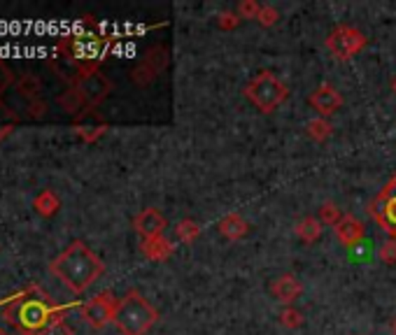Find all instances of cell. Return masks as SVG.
I'll list each match as a JSON object with an SVG mask.
<instances>
[{"instance_id":"6da1fadb","label":"cell","mask_w":396,"mask_h":335,"mask_svg":"<svg viewBox=\"0 0 396 335\" xmlns=\"http://www.w3.org/2000/svg\"><path fill=\"white\" fill-rule=\"evenodd\" d=\"M66 310L51 303L49 296H44L40 291H28L19 293L5 305V322L12 324L21 335H35L44 329H49L51 324L66 322L63 319Z\"/></svg>"},{"instance_id":"7a4b0ae2","label":"cell","mask_w":396,"mask_h":335,"mask_svg":"<svg viewBox=\"0 0 396 335\" xmlns=\"http://www.w3.org/2000/svg\"><path fill=\"white\" fill-rule=\"evenodd\" d=\"M49 270L70 289L73 293H85L105 272V263L94 249H89L82 240L70 242L61 254L51 261Z\"/></svg>"},{"instance_id":"3957f363","label":"cell","mask_w":396,"mask_h":335,"mask_svg":"<svg viewBox=\"0 0 396 335\" xmlns=\"http://www.w3.org/2000/svg\"><path fill=\"white\" fill-rule=\"evenodd\" d=\"M159 312L140 291H128L119 298L114 326L121 335H147V331L156 324Z\"/></svg>"},{"instance_id":"277c9868","label":"cell","mask_w":396,"mask_h":335,"mask_svg":"<svg viewBox=\"0 0 396 335\" xmlns=\"http://www.w3.org/2000/svg\"><path fill=\"white\" fill-rule=\"evenodd\" d=\"M287 94H289L287 84L283 80H278L276 72H271V70L256 72L245 87L247 101L264 114L276 112L280 105L287 101Z\"/></svg>"},{"instance_id":"5b68a950","label":"cell","mask_w":396,"mask_h":335,"mask_svg":"<svg viewBox=\"0 0 396 335\" xmlns=\"http://www.w3.org/2000/svg\"><path fill=\"white\" fill-rule=\"evenodd\" d=\"M369 44V37L361 33L359 28L340 24L336 26L326 37V49L331 51L338 61H349L357 54H361Z\"/></svg>"},{"instance_id":"8992f818","label":"cell","mask_w":396,"mask_h":335,"mask_svg":"<svg viewBox=\"0 0 396 335\" xmlns=\"http://www.w3.org/2000/svg\"><path fill=\"white\" fill-rule=\"evenodd\" d=\"M117 305H119V301L114 298V293L103 291V293H98L96 298H91L82 305V319H85L89 326H94V329H105L108 324H114Z\"/></svg>"},{"instance_id":"52a82bcc","label":"cell","mask_w":396,"mask_h":335,"mask_svg":"<svg viewBox=\"0 0 396 335\" xmlns=\"http://www.w3.org/2000/svg\"><path fill=\"white\" fill-rule=\"evenodd\" d=\"M73 89L80 94L87 108H96V105H101L105 98H108V94L112 91V84L108 77H103L101 72H89V75L75 77Z\"/></svg>"},{"instance_id":"ba28073f","label":"cell","mask_w":396,"mask_h":335,"mask_svg":"<svg viewBox=\"0 0 396 335\" xmlns=\"http://www.w3.org/2000/svg\"><path fill=\"white\" fill-rule=\"evenodd\" d=\"M308 103H310V108L319 112L317 117H331V114H336L340 110V105H342V96H340V91L333 87V84L329 82H324V84H319V87L312 91L310 98H308Z\"/></svg>"},{"instance_id":"9c48e42d","label":"cell","mask_w":396,"mask_h":335,"mask_svg":"<svg viewBox=\"0 0 396 335\" xmlns=\"http://www.w3.org/2000/svg\"><path fill=\"white\" fill-rule=\"evenodd\" d=\"M333 231H336V238H338L340 245L347 247V249L361 245L364 238H366V224L354 215H342V219Z\"/></svg>"},{"instance_id":"30bf717a","label":"cell","mask_w":396,"mask_h":335,"mask_svg":"<svg viewBox=\"0 0 396 335\" xmlns=\"http://www.w3.org/2000/svg\"><path fill=\"white\" fill-rule=\"evenodd\" d=\"M135 231H138V235L142 240H154V238H161L166 226H168V222H166V217L159 212L156 208H144L138 217H135Z\"/></svg>"},{"instance_id":"8fae6325","label":"cell","mask_w":396,"mask_h":335,"mask_svg":"<svg viewBox=\"0 0 396 335\" xmlns=\"http://www.w3.org/2000/svg\"><path fill=\"white\" fill-rule=\"evenodd\" d=\"M271 293H273V298L285 303V305H294L296 298L303 293V286L299 279L287 272V275H280L271 282Z\"/></svg>"},{"instance_id":"7c38bea8","label":"cell","mask_w":396,"mask_h":335,"mask_svg":"<svg viewBox=\"0 0 396 335\" xmlns=\"http://www.w3.org/2000/svg\"><path fill=\"white\" fill-rule=\"evenodd\" d=\"M217 231L222 233L226 240L238 242V240H242L249 233V224L245 222V217H240V215H235V212H231V215H224L217 222Z\"/></svg>"},{"instance_id":"4fadbf2b","label":"cell","mask_w":396,"mask_h":335,"mask_svg":"<svg viewBox=\"0 0 396 335\" xmlns=\"http://www.w3.org/2000/svg\"><path fill=\"white\" fill-rule=\"evenodd\" d=\"M294 233H296V238H299L301 242L312 245V242H317L319 238H322L324 224L319 222V217H303V219H299V222H296Z\"/></svg>"},{"instance_id":"5bb4252c","label":"cell","mask_w":396,"mask_h":335,"mask_svg":"<svg viewBox=\"0 0 396 335\" xmlns=\"http://www.w3.org/2000/svg\"><path fill=\"white\" fill-rule=\"evenodd\" d=\"M173 245L166 238H154V240H142L140 251L144 258H149V261H166L171 254H173Z\"/></svg>"},{"instance_id":"9a60e30c","label":"cell","mask_w":396,"mask_h":335,"mask_svg":"<svg viewBox=\"0 0 396 335\" xmlns=\"http://www.w3.org/2000/svg\"><path fill=\"white\" fill-rule=\"evenodd\" d=\"M33 208H35V212H37L40 217L49 219V217H54L56 212L61 210V201H58V196H56L54 191L44 189V191H40V194L35 196Z\"/></svg>"},{"instance_id":"2e32d148","label":"cell","mask_w":396,"mask_h":335,"mask_svg":"<svg viewBox=\"0 0 396 335\" xmlns=\"http://www.w3.org/2000/svg\"><path fill=\"white\" fill-rule=\"evenodd\" d=\"M306 133L310 140L315 142H326L333 135V126L326 121L324 117H312L308 124H306Z\"/></svg>"},{"instance_id":"e0dca14e","label":"cell","mask_w":396,"mask_h":335,"mask_svg":"<svg viewBox=\"0 0 396 335\" xmlns=\"http://www.w3.org/2000/svg\"><path fill=\"white\" fill-rule=\"evenodd\" d=\"M175 235H178L185 245H192V242L198 240V235H201V226H198L194 219H182L178 228H175Z\"/></svg>"},{"instance_id":"ac0fdd59","label":"cell","mask_w":396,"mask_h":335,"mask_svg":"<svg viewBox=\"0 0 396 335\" xmlns=\"http://www.w3.org/2000/svg\"><path fill=\"white\" fill-rule=\"evenodd\" d=\"M303 322H306V319H303V312L296 310L294 305H287L285 310H280V324H283L285 329L296 331V329H301Z\"/></svg>"},{"instance_id":"d6986e66","label":"cell","mask_w":396,"mask_h":335,"mask_svg":"<svg viewBox=\"0 0 396 335\" xmlns=\"http://www.w3.org/2000/svg\"><path fill=\"white\" fill-rule=\"evenodd\" d=\"M340 219H342V212L338 210L336 203L326 201L322 208H319V222H322L324 226H333V228H336Z\"/></svg>"},{"instance_id":"ffe728a7","label":"cell","mask_w":396,"mask_h":335,"mask_svg":"<svg viewBox=\"0 0 396 335\" xmlns=\"http://www.w3.org/2000/svg\"><path fill=\"white\" fill-rule=\"evenodd\" d=\"M58 105H61V108H63L66 112H78V110H82V108H87L85 101H82L80 94H78L75 89L66 91V94H61V96H58Z\"/></svg>"},{"instance_id":"44dd1931","label":"cell","mask_w":396,"mask_h":335,"mask_svg":"<svg viewBox=\"0 0 396 335\" xmlns=\"http://www.w3.org/2000/svg\"><path fill=\"white\" fill-rule=\"evenodd\" d=\"M264 5L254 3V0H242V3L238 5V10H235V14H238L240 19H256L259 12H261Z\"/></svg>"},{"instance_id":"7402d4cb","label":"cell","mask_w":396,"mask_h":335,"mask_svg":"<svg viewBox=\"0 0 396 335\" xmlns=\"http://www.w3.org/2000/svg\"><path fill=\"white\" fill-rule=\"evenodd\" d=\"M278 19H280V12H278L273 5H264V7H261V12H259V17H256L259 24L266 26V28L276 26V24H278Z\"/></svg>"},{"instance_id":"603a6c76","label":"cell","mask_w":396,"mask_h":335,"mask_svg":"<svg viewBox=\"0 0 396 335\" xmlns=\"http://www.w3.org/2000/svg\"><path fill=\"white\" fill-rule=\"evenodd\" d=\"M380 208H383V215H385V222L390 224L392 228H396V196L387 198L385 203H380Z\"/></svg>"},{"instance_id":"cb8c5ba5","label":"cell","mask_w":396,"mask_h":335,"mask_svg":"<svg viewBox=\"0 0 396 335\" xmlns=\"http://www.w3.org/2000/svg\"><path fill=\"white\" fill-rule=\"evenodd\" d=\"M378 256H380V261H385V263H396V238L387 240L385 245L380 247Z\"/></svg>"},{"instance_id":"d4e9b609","label":"cell","mask_w":396,"mask_h":335,"mask_svg":"<svg viewBox=\"0 0 396 335\" xmlns=\"http://www.w3.org/2000/svg\"><path fill=\"white\" fill-rule=\"evenodd\" d=\"M12 82H14V77H12V70L10 68H7L3 61H0V98H3L7 91H10V87H12Z\"/></svg>"},{"instance_id":"484cf974","label":"cell","mask_w":396,"mask_h":335,"mask_svg":"<svg viewBox=\"0 0 396 335\" xmlns=\"http://www.w3.org/2000/svg\"><path fill=\"white\" fill-rule=\"evenodd\" d=\"M35 335H73V329L66 322H58V324H51L49 329H44V331L35 333Z\"/></svg>"},{"instance_id":"4316f807","label":"cell","mask_w":396,"mask_h":335,"mask_svg":"<svg viewBox=\"0 0 396 335\" xmlns=\"http://www.w3.org/2000/svg\"><path fill=\"white\" fill-rule=\"evenodd\" d=\"M238 24H240V17H238V14H233V12L219 14V26H222V28H228V30H231V28H235Z\"/></svg>"},{"instance_id":"83f0119b","label":"cell","mask_w":396,"mask_h":335,"mask_svg":"<svg viewBox=\"0 0 396 335\" xmlns=\"http://www.w3.org/2000/svg\"><path fill=\"white\" fill-rule=\"evenodd\" d=\"M390 329H392V333H394V335H396V319H394V322H392V324H390Z\"/></svg>"},{"instance_id":"f1b7e54d","label":"cell","mask_w":396,"mask_h":335,"mask_svg":"<svg viewBox=\"0 0 396 335\" xmlns=\"http://www.w3.org/2000/svg\"><path fill=\"white\" fill-rule=\"evenodd\" d=\"M392 91H394V94H396V77L392 80Z\"/></svg>"},{"instance_id":"f546056e","label":"cell","mask_w":396,"mask_h":335,"mask_svg":"<svg viewBox=\"0 0 396 335\" xmlns=\"http://www.w3.org/2000/svg\"><path fill=\"white\" fill-rule=\"evenodd\" d=\"M0 335H12L10 331H5V329H0Z\"/></svg>"}]
</instances>
